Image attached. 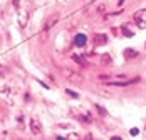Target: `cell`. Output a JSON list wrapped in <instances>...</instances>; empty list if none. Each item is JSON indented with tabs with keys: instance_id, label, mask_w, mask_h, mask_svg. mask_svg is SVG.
Returning <instances> with one entry per match:
<instances>
[{
	"instance_id": "obj_18",
	"label": "cell",
	"mask_w": 146,
	"mask_h": 140,
	"mask_svg": "<svg viewBox=\"0 0 146 140\" xmlns=\"http://www.w3.org/2000/svg\"><path fill=\"white\" fill-rule=\"evenodd\" d=\"M5 73H7V69L0 65V79H2V77H5Z\"/></svg>"
},
{
	"instance_id": "obj_9",
	"label": "cell",
	"mask_w": 146,
	"mask_h": 140,
	"mask_svg": "<svg viewBox=\"0 0 146 140\" xmlns=\"http://www.w3.org/2000/svg\"><path fill=\"white\" fill-rule=\"evenodd\" d=\"M123 55H124L126 60H133V58H136V57H138V52H136L134 48H126V50L123 52Z\"/></svg>"
},
{
	"instance_id": "obj_26",
	"label": "cell",
	"mask_w": 146,
	"mask_h": 140,
	"mask_svg": "<svg viewBox=\"0 0 146 140\" xmlns=\"http://www.w3.org/2000/svg\"><path fill=\"white\" fill-rule=\"evenodd\" d=\"M145 127H146V125H145Z\"/></svg>"
},
{
	"instance_id": "obj_4",
	"label": "cell",
	"mask_w": 146,
	"mask_h": 140,
	"mask_svg": "<svg viewBox=\"0 0 146 140\" xmlns=\"http://www.w3.org/2000/svg\"><path fill=\"white\" fill-rule=\"evenodd\" d=\"M27 20H29V12L27 10H20L19 12V25L24 28L27 25Z\"/></svg>"
},
{
	"instance_id": "obj_3",
	"label": "cell",
	"mask_w": 146,
	"mask_h": 140,
	"mask_svg": "<svg viewBox=\"0 0 146 140\" xmlns=\"http://www.w3.org/2000/svg\"><path fill=\"white\" fill-rule=\"evenodd\" d=\"M30 132L34 135H39L42 132V124L37 120V118H30Z\"/></svg>"
},
{
	"instance_id": "obj_7",
	"label": "cell",
	"mask_w": 146,
	"mask_h": 140,
	"mask_svg": "<svg viewBox=\"0 0 146 140\" xmlns=\"http://www.w3.org/2000/svg\"><path fill=\"white\" fill-rule=\"evenodd\" d=\"M106 43H108V35H104V33L94 35V45H106Z\"/></svg>"
},
{
	"instance_id": "obj_20",
	"label": "cell",
	"mask_w": 146,
	"mask_h": 140,
	"mask_svg": "<svg viewBox=\"0 0 146 140\" xmlns=\"http://www.w3.org/2000/svg\"><path fill=\"white\" fill-rule=\"evenodd\" d=\"M5 137H7V132L5 130H0V140H5Z\"/></svg>"
},
{
	"instance_id": "obj_5",
	"label": "cell",
	"mask_w": 146,
	"mask_h": 140,
	"mask_svg": "<svg viewBox=\"0 0 146 140\" xmlns=\"http://www.w3.org/2000/svg\"><path fill=\"white\" fill-rule=\"evenodd\" d=\"M62 72H64V75H66V77H67L69 80H72V82H81V79H82L81 75H77V73H76V72H72V70L64 69Z\"/></svg>"
},
{
	"instance_id": "obj_19",
	"label": "cell",
	"mask_w": 146,
	"mask_h": 140,
	"mask_svg": "<svg viewBox=\"0 0 146 140\" xmlns=\"http://www.w3.org/2000/svg\"><path fill=\"white\" fill-rule=\"evenodd\" d=\"M104 10H106V5H104V3H102V5H99V7H98V14H102Z\"/></svg>"
},
{
	"instance_id": "obj_14",
	"label": "cell",
	"mask_w": 146,
	"mask_h": 140,
	"mask_svg": "<svg viewBox=\"0 0 146 140\" xmlns=\"http://www.w3.org/2000/svg\"><path fill=\"white\" fill-rule=\"evenodd\" d=\"M94 109H96V110H98V113H99V115H102V117H106V115H108V112L102 109L101 105H94Z\"/></svg>"
},
{
	"instance_id": "obj_25",
	"label": "cell",
	"mask_w": 146,
	"mask_h": 140,
	"mask_svg": "<svg viewBox=\"0 0 146 140\" xmlns=\"http://www.w3.org/2000/svg\"><path fill=\"white\" fill-rule=\"evenodd\" d=\"M123 3H124V0H119V2H117V5H123Z\"/></svg>"
},
{
	"instance_id": "obj_1",
	"label": "cell",
	"mask_w": 146,
	"mask_h": 140,
	"mask_svg": "<svg viewBox=\"0 0 146 140\" xmlns=\"http://www.w3.org/2000/svg\"><path fill=\"white\" fill-rule=\"evenodd\" d=\"M134 20H136V25L139 28H146V9L139 10L138 14L134 15Z\"/></svg>"
},
{
	"instance_id": "obj_24",
	"label": "cell",
	"mask_w": 146,
	"mask_h": 140,
	"mask_svg": "<svg viewBox=\"0 0 146 140\" xmlns=\"http://www.w3.org/2000/svg\"><path fill=\"white\" fill-rule=\"evenodd\" d=\"M19 3H20L19 0H14V7H19Z\"/></svg>"
},
{
	"instance_id": "obj_23",
	"label": "cell",
	"mask_w": 146,
	"mask_h": 140,
	"mask_svg": "<svg viewBox=\"0 0 146 140\" xmlns=\"http://www.w3.org/2000/svg\"><path fill=\"white\" fill-rule=\"evenodd\" d=\"M111 140H123L121 137H117V135H114V137H111Z\"/></svg>"
},
{
	"instance_id": "obj_16",
	"label": "cell",
	"mask_w": 146,
	"mask_h": 140,
	"mask_svg": "<svg viewBox=\"0 0 146 140\" xmlns=\"http://www.w3.org/2000/svg\"><path fill=\"white\" fill-rule=\"evenodd\" d=\"M66 94H67V95H71L72 98H77V97H79V95H77L74 90H71V88H66Z\"/></svg>"
},
{
	"instance_id": "obj_12",
	"label": "cell",
	"mask_w": 146,
	"mask_h": 140,
	"mask_svg": "<svg viewBox=\"0 0 146 140\" xmlns=\"http://www.w3.org/2000/svg\"><path fill=\"white\" fill-rule=\"evenodd\" d=\"M72 60L74 62H77V63H81V65H86V58L81 55H72Z\"/></svg>"
},
{
	"instance_id": "obj_8",
	"label": "cell",
	"mask_w": 146,
	"mask_h": 140,
	"mask_svg": "<svg viewBox=\"0 0 146 140\" xmlns=\"http://www.w3.org/2000/svg\"><path fill=\"white\" fill-rule=\"evenodd\" d=\"M57 20H59V15H52V17L45 22V25H44V28H42V30H44V32H47L50 27H54V25H56V22H57Z\"/></svg>"
},
{
	"instance_id": "obj_17",
	"label": "cell",
	"mask_w": 146,
	"mask_h": 140,
	"mask_svg": "<svg viewBox=\"0 0 146 140\" xmlns=\"http://www.w3.org/2000/svg\"><path fill=\"white\" fill-rule=\"evenodd\" d=\"M138 133H139V130H138V128H136V127H133L131 130H129V135H131V137H136V135H138Z\"/></svg>"
},
{
	"instance_id": "obj_21",
	"label": "cell",
	"mask_w": 146,
	"mask_h": 140,
	"mask_svg": "<svg viewBox=\"0 0 146 140\" xmlns=\"http://www.w3.org/2000/svg\"><path fill=\"white\" fill-rule=\"evenodd\" d=\"M92 2H94V0H82V3H84V5H91Z\"/></svg>"
},
{
	"instance_id": "obj_2",
	"label": "cell",
	"mask_w": 146,
	"mask_h": 140,
	"mask_svg": "<svg viewBox=\"0 0 146 140\" xmlns=\"http://www.w3.org/2000/svg\"><path fill=\"white\" fill-rule=\"evenodd\" d=\"M139 82V77H134L131 80H117V82H108L109 85H113V87H129L133 84H138Z\"/></svg>"
},
{
	"instance_id": "obj_22",
	"label": "cell",
	"mask_w": 146,
	"mask_h": 140,
	"mask_svg": "<svg viewBox=\"0 0 146 140\" xmlns=\"http://www.w3.org/2000/svg\"><path fill=\"white\" fill-rule=\"evenodd\" d=\"M84 140H94V139H92V135H91V133H88V135L84 137Z\"/></svg>"
},
{
	"instance_id": "obj_11",
	"label": "cell",
	"mask_w": 146,
	"mask_h": 140,
	"mask_svg": "<svg viewBox=\"0 0 146 140\" xmlns=\"http://www.w3.org/2000/svg\"><path fill=\"white\" fill-rule=\"evenodd\" d=\"M77 117H79V120H81V122H84V124H91V122H92L88 113H79Z\"/></svg>"
},
{
	"instance_id": "obj_15",
	"label": "cell",
	"mask_w": 146,
	"mask_h": 140,
	"mask_svg": "<svg viewBox=\"0 0 146 140\" xmlns=\"http://www.w3.org/2000/svg\"><path fill=\"white\" fill-rule=\"evenodd\" d=\"M121 30H123V35H126V37H133V32L126 27V25H123V28H121Z\"/></svg>"
},
{
	"instance_id": "obj_6",
	"label": "cell",
	"mask_w": 146,
	"mask_h": 140,
	"mask_svg": "<svg viewBox=\"0 0 146 140\" xmlns=\"http://www.w3.org/2000/svg\"><path fill=\"white\" fill-rule=\"evenodd\" d=\"M86 42H88V37H86L84 33H77V35L74 37V43H76L77 47H84Z\"/></svg>"
},
{
	"instance_id": "obj_13",
	"label": "cell",
	"mask_w": 146,
	"mask_h": 140,
	"mask_svg": "<svg viewBox=\"0 0 146 140\" xmlns=\"http://www.w3.org/2000/svg\"><path fill=\"white\" fill-rule=\"evenodd\" d=\"M66 140H81V137H79V133L77 132H71L69 135H67V139Z\"/></svg>"
},
{
	"instance_id": "obj_10",
	"label": "cell",
	"mask_w": 146,
	"mask_h": 140,
	"mask_svg": "<svg viewBox=\"0 0 146 140\" xmlns=\"http://www.w3.org/2000/svg\"><path fill=\"white\" fill-rule=\"evenodd\" d=\"M113 62V57L109 55V54H104V55H101V65H109Z\"/></svg>"
}]
</instances>
